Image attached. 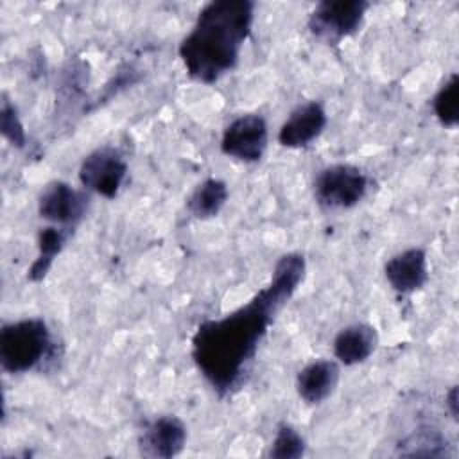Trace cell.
I'll list each match as a JSON object with an SVG mask.
<instances>
[{"instance_id":"cell-9","label":"cell","mask_w":459,"mask_h":459,"mask_svg":"<svg viewBox=\"0 0 459 459\" xmlns=\"http://www.w3.org/2000/svg\"><path fill=\"white\" fill-rule=\"evenodd\" d=\"M328 115L319 100H308L296 106L278 131L280 145L301 149L310 145L326 127Z\"/></svg>"},{"instance_id":"cell-15","label":"cell","mask_w":459,"mask_h":459,"mask_svg":"<svg viewBox=\"0 0 459 459\" xmlns=\"http://www.w3.org/2000/svg\"><path fill=\"white\" fill-rule=\"evenodd\" d=\"M228 194V185L222 179L206 178L190 194L186 208L195 219H212L226 204Z\"/></svg>"},{"instance_id":"cell-4","label":"cell","mask_w":459,"mask_h":459,"mask_svg":"<svg viewBox=\"0 0 459 459\" xmlns=\"http://www.w3.org/2000/svg\"><path fill=\"white\" fill-rule=\"evenodd\" d=\"M369 186V179L355 165L333 163L321 169L314 178V197L328 210H346L359 204Z\"/></svg>"},{"instance_id":"cell-6","label":"cell","mask_w":459,"mask_h":459,"mask_svg":"<svg viewBox=\"0 0 459 459\" xmlns=\"http://www.w3.org/2000/svg\"><path fill=\"white\" fill-rule=\"evenodd\" d=\"M127 176V163L118 149L102 145L86 154L79 167V181L84 190L113 199Z\"/></svg>"},{"instance_id":"cell-16","label":"cell","mask_w":459,"mask_h":459,"mask_svg":"<svg viewBox=\"0 0 459 459\" xmlns=\"http://www.w3.org/2000/svg\"><path fill=\"white\" fill-rule=\"evenodd\" d=\"M398 446L402 455H448L446 437L432 427H421L418 430H412L407 437L400 441Z\"/></svg>"},{"instance_id":"cell-3","label":"cell","mask_w":459,"mask_h":459,"mask_svg":"<svg viewBox=\"0 0 459 459\" xmlns=\"http://www.w3.org/2000/svg\"><path fill=\"white\" fill-rule=\"evenodd\" d=\"M52 350V333L41 317L5 323L0 330V366L7 373H25L41 364Z\"/></svg>"},{"instance_id":"cell-19","label":"cell","mask_w":459,"mask_h":459,"mask_svg":"<svg viewBox=\"0 0 459 459\" xmlns=\"http://www.w3.org/2000/svg\"><path fill=\"white\" fill-rule=\"evenodd\" d=\"M0 129H2V134L16 147H23L25 145V129H23V124L18 117V111L16 108L9 102V99L4 97L2 100V108H0Z\"/></svg>"},{"instance_id":"cell-20","label":"cell","mask_w":459,"mask_h":459,"mask_svg":"<svg viewBox=\"0 0 459 459\" xmlns=\"http://www.w3.org/2000/svg\"><path fill=\"white\" fill-rule=\"evenodd\" d=\"M445 403L450 411V416L454 418V421H457V385H452L450 391L445 396Z\"/></svg>"},{"instance_id":"cell-18","label":"cell","mask_w":459,"mask_h":459,"mask_svg":"<svg viewBox=\"0 0 459 459\" xmlns=\"http://www.w3.org/2000/svg\"><path fill=\"white\" fill-rule=\"evenodd\" d=\"M305 437L289 423H280L267 455L273 459H298L305 454Z\"/></svg>"},{"instance_id":"cell-13","label":"cell","mask_w":459,"mask_h":459,"mask_svg":"<svg viewBox=\"0 0 459 459\" xmlns=\"http://www.w3.org/2000/svg\"><path fill=\"white\" fill-rule=\"evenodd\" d=\"M378 344L375 326L368 323L348 325L333 339V355L344 366H355L368 360Z\"/></svg>"},{"instance_id":"cell-12","label":"cell","mask_w":459,"mask_h":459,"mask_svg":"<svg viewBox=\"0 0 459 459\" xmlns=\"http://www.w3.org/2000/svg\"><path fill=\"white\" fill-rule=\"evenodd\" d=\"M339 364L330 359H317L305 364L296 377V391L308 405L323 403L339 384Z\"/></svg>"},{"instance_id":"cell-17","label":"cell","mask_w":459,"mask_h":459,"mask_svg":"<svg viewBox=\"0 0 459 459\" xmlns=\"http://www.w3.org/2000/svg\"><path fill=\"white\" fill-rule=\"evenodd\" d=\"M436 118L445 127H455L459 122V77L452 74L432 99Z\"/></svg>"},{"instance_id":"cell-14","label":"cell","mask_w":459,"mask_h":459,"mask_svg":"<svg viewBox=\"0 0 459 459\" xmlns=\"http://www.w3.org/2000/svg\"><path fill=\"white\" fill-rule=\"evenodd\" d=\"M68 235H70V228H63V226H56V224L39 230L38 256L27 273V278L30 281H39L47 276L56 256L63 251Z\"/></svg>"},{"instance_id":"cell-8","label":"cell","mask_w":459,"mask_h":459,"mask_svg":"<svg viewBox=\"0 0 459 459\" xmlns=\"http://www.w3.org/2000/svg\"><path fill=\"white\" fill-rule=\"evenodd\" d=\"M86 208L88 195L66 181H50L38 197L39 217L70 230L84 217Z\"/></svg>"},{"instance_id":"cell-1","label":"cell","mask_w":459,"mask_h":459,"mask_svg":"<svg viewBox=\"0 0 459 459\" xmlns=\"http://www.w3.org/2000/svg\"><path fill=\"white\" fill-rule=\"evenodd\" d=\"M307 262L301 253L278 258L271 280L242 307L203 321L192 335V359L219 396L233 393L242 382L262 339L305 278Z\"/></svg>"},{"instance_id":"cell-7","label":"cell","mask_w":459,"mask_h":459,"mask_svg":"<svg viewBox=\"0 0 459 459\" xmlns=\"http://www.w3.org/2000/svg\"><path fill=\"white\" fill-rule=\"evenodd\" d=\"M269 142L267 122L258 113H246L231 120L221 136V151L238 161H258Z\"/></svg>"},{"instance_id":"cell-11","label":"cell","mask_w":459,"mask_h":459,"mask_svg":"<svg viewBox=\"0 0 459 459\" xmlns=\"http://www.w3.org/2000/svg\"><path fill=\"white\" fill-rule=\"evenodd\" d=\"M384 274L389 285L400 294L420 290L429 280L425 249L409 247L393 255L384 265Z\"/></svg>"},{"instance_id":"cell-5","label":"cell","mask_w":459,"mask_h":459,"mask_svg":"<svg viewBox=\"0 0 459 459\" xmlns=\"http://www.w3.org/2000/svg\"><path fill=\"white\" fill-rule=\"evenodd\" d=\"M368 7L364 0H323L308 14V30L319 39L339 43L360 29Z\"/></svg>"},{"instance_id":"cell-10","label":"cell","mask_w":459,"mask_h":459,"mask_svg":"<svg viewBox=\"0 0 459 459\" xmlns=\"http://www.w3.org/2000/svg\"><path fill=\"white\" fill-rule=\"evenodd\" d=\"M186 443V427L174 414H163L145 425L138 446L147 457L169 459L178 455Z\"/></svg>"},{"instance_id":"cell-2","label":"cell","mask_w":459,"mask_h":459,"mask_svg":"<svg viewBox=\"0 0 459 459\" xmlns=\"http://www.w3.org/2000/svg\"><path fill=\"white\" fill-rule=\"evenodd\" d=\"M255 18L251 0H212L201 7L178 54L190 79L212 84L231 72L249 38Z\"/></svg>"}]
</instances>
